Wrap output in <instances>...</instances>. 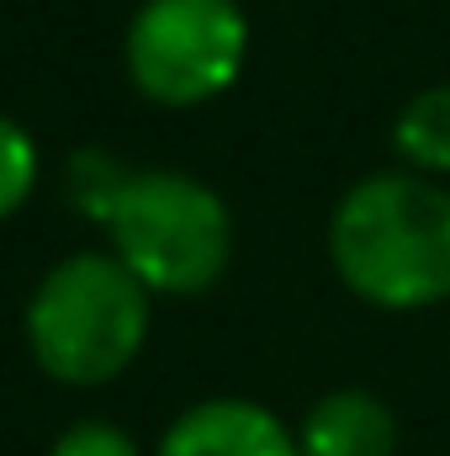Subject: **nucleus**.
Here are the masks:
<instances>
[{
	"instance_id": "4",
	"label": "nucleus",
	"mask_w": 450,
	"mask_h": 456,
	"mask_svg": "<svg viewBox=\"0 0 450 456\" xmlns=\"http://www.w3.org/2000/svg\"><path fill=\"white\" fill-rule=\"evenodd\" d=\"M249 16L238 0H143L122 37L127 80L143 102L207 107L244 75Z\"/></svg>"
},
{
	"instance_id": "10",
	"label": "nucleus",
	"mask_w": 450,
	"mask_h": 456,
	"mask_svg": "<svg viewBox=\"0 0 450 456\" xmlns=\"http://www.w3.org/2000/svg\"><path fill=\"white\" fill-rule=\"evenodd\" d=\"M48 456H143V452L112 419H75L69 430H59V441H53Z\"/></svg>"
},
{
	"instance_id": "6",
	"label": "nucleus",
	"mask_w": 450,
	"mask_h": 456,
	"mask_svg": "<svg viewBox=\"0 0 450 456\" xmlns=\"http://www.w3.org/2000/svg\"><path fill=\"white\" fill-rule=\"evenodd\" d=\"M302 456H398V414L371 387L324 393L297 430Z\"/></svg>"
},
{
	"instance_id": "9",
	"label": "nucleus",
	"mask_w": 450,
	"mask_h": 456,
	"mask_svg": "<svg viewBox=\"0 0 450 456\" xmlns=\"http://www.w3.org/2000/svg\"><path fill=\"white\" fill-rule=\"evenodd\" d=\"M37 143L16 117L0 112V224L16 218L27 208V197L37 191Z\"/></svg>"
},
{
	"instance_id": "2",
	"label": "nucleus",
	"mask_w": 450,
	"mask_h": 456,
	"mask_svg": "<svg viewBox=\"0 0 450 456\" xmlns=\"http://www.w3.org/2000/svg\"><path fill=\"white\" fill-rule=\"evenodd\" d=\"M154 324V292L112 249H75L43 271L27 297V350L59 387H107Z\"/></svg>"
},
{
	"instance_id": "3",
	"label": "nucleus",
	"mask_w": 450,
	"mask_h": 456,
	"mask_svg": "<svg viewBox=\"0 0 450 456\" xmlns=\"http://www.w3.org/2000/svg\"><path fill=\"white\" fill-rule=\"evenodd\" d=\"M112 255L154 297H202L228 276L233 213L186 170H133L112 224Z\"/></svg>"
},
{
	"instance_id": "1",
	"label": "nucleus",
	"mask_w": 450,
	"mask_h": 456,
	"mask_svg": "<svg viewBox=\"0 0 450 456\" xmlns=\"http://www.w3.org/2000/svg\"><path fill=\"white\" fill-rule=\"evenodd\" d=\"M329 265L382 314L450 303V186L403 165L360 175L329 213Z\"/></svg>"
},
{
	"instance_id": "8",
	"label": "nucleus",
	"mask_w": 450,
	"mask_h": 456,
	"mask_svg": "<svg viewBox=\"0 0 450 456\" xmlns=\"http://www.w3.org/2000/svg\"><path fill=\"white\" fill-rule=\"evenodd\" d=\"M127 181H133V165H127L122 154H112V149H101V143L75 149V154L64 159V175H59L64 202H69L80 218H91V224H101V228L112 224Z\"/></svg>"
},
{
	"instance_id": "7",
	"label": "nucleus",
	"mask_w": 450,
	"mask_h": 456,
	"mask_svg": "<svg viewBox=\"0 0 450 456\" xmlns=\"http://www.w3.org/2000/svg\"><path fill=\"white\" fill-rule=\"evenodd\" d=\"M392 154L430 181L450 175V80L414 91L392 117Z\"/></svg>"
},
{
	"instance_id": "5",
	"label": "nucleus",
	"mask_w": 450,
	"mask_h": 456,
	"mask_svg": "<svg viewBox=\"0 0 450 456\" xmlns=\"http://www.w3.org/2000/svg\"><path fill=\"white\" fill-rule=\"evenodd\" d=\"M154 456H302L297 430L254 398H202L170 419Z\"/></svg>"
}]
</instances>
